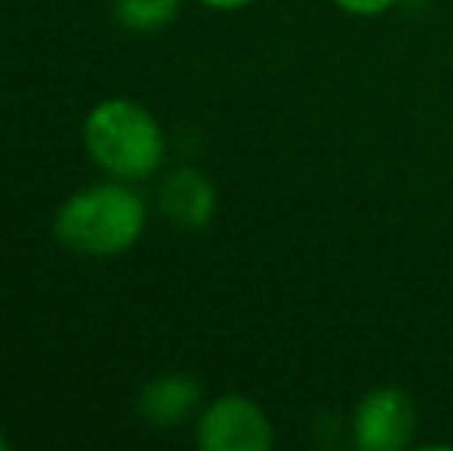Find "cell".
Wrapping results in <instances>:
<instances>
[{
	"label": "cell",
	"mask_w": 453,
	"mask_h": 451,
	"mask_svg": "<svg viewBox=\"0 0 453 451\" xmlns=\"http://www.w3.org/2000/svg\"><path fill=\"white\" fill-rule=\"evenodd\" d=\"M145 207L130 189L96 186L68 198L56 220V235L68 247L93 257L120 253L139 238Z\"/></svg>",
	"instance_id": "1"
},
{
	"label": "cell",
	"mask_w": 453,
	"mask_h": 451,
	"mask_svg": "<svg viewBox=\"0 0 453 451\" xmlns=\"http://www.w3.org/2000/svg\"><path fill=\"white\" fill-rule=\"evenodd\" d=\"M87 149L108 174L145 176L161 164L164 139L155 118L130 99H108L96 105L84 127Z\"/></svg>",
	"instance_id": "2"
},
{
	"label": "cell",
	"mask_w": 453,
	"mask_h": 451,
	"mask_svg": "<svg viewBox=\"0 0 453 451\" xmlns=\"http://www.w3.org/2000/svg\"><path fill=\"white\" fill-rule=\"evenodd\" d=\"M197 442L207 451H265L272 446V424L247 396H222L203 411Z\"/></svg>",
	"instance_id": "3"
},
{
	"label": "cell",
	"mask_w": 453,
	"mask_h": 451,
	"mask_svg": "<svg viewBox=\"0 0 453 451\" xmlns=\"http://www.w3.org/2000/svg\"><path fill=\"white\" fill-rule=\"evenodd\" d=\"M417 411L407 393L382 386L361 399L355 411V442L364 451H398L411 442Z\"/></svg>",
	"instance_id": "4"
},
{
	"label": "cell",
	"mask_w": 453,
	"mask_h": 451,
	"mask_svg": "<svg viewBox=\"0 0 453 451\" xmlns=\"http://www.w3.org/2000/svg\"><path fill=\"white\" fill-rule=\"evenodd\" d=\"M164 214L182 229H201L210 223L216 211V192L207 176L191 167L173 170L161 189Z\"/></svg>",
	"instance_id": "5"
},
{
	"label": "cell",
	"mask_w": 453,
	"mask_h": 451,
	"mask_svg": "<svg viewBox=\"0 0 453 451\" xmlns=\"http://www.w3.org/2000/svg\"><path fill=\"white\" fill-rule=\"evenodd\" d=\"M197 399H201V386L185 374H164V377L151 380L142 390L139 399V411L157 427H173L185 421L195 411Z\"/></svg>",
	"instance_id": "6"
},
{
	"label": "cell",
	"mask_w": 453,
	"mask_h": 451,
	"mask_svg": "<svg viewBox=\"0 0 453 451\" xmlns=\"http://www.w3.org/2000/svg\"><path fill=\"white\" fill-rule=\"evenodd\" d=\"M180 10V0H114L118 19L133 31H155Z\"/></svg>",
	"instance_id": "7"
},
{
	"label": "cell",
	"mask_w": 453,
	"mask_h": 451,
	"mask_svg": "<svg viewBox=\"0 0 453 451\" xmlns=\"http://www.w3.org/2000/svg\"><path fill=\"white\" fill-rule=\"evenodd\" d=\"M334 4L352 16H376V12H386L395 0H334Z\"/></svg>",
	"instance_id": "8"
},
{
	"label": "cell",
	"mask_w": 453,
	"mask_h": 451,
	"mask_svg": "<svg viewBox=\"0 0 453 451\" xmlns=\"http://www.w3.org/2000/svg\"><path fill=\"white\" fill-rule=\"evenodd\" d=\"M207 6H216V10H238V6H247L250 0H203Z\"/></svg>",
	"instance_id": "9"
},
{
	"label": "cell",
	"mask_w": 453,
	"mask_h": 451,
	"mask_svg": "<svg viewBox=\"0 0 453 451\" xmlns=\"http://www.w3.org/2000/svg\"><path fill=\"white\" fill-rule=\"evenodd\" d=\"M6 448H10V446H6V439L0 436V451H6Z\"/></svg>",
	"instance_id": "10"
}]
</instances>
